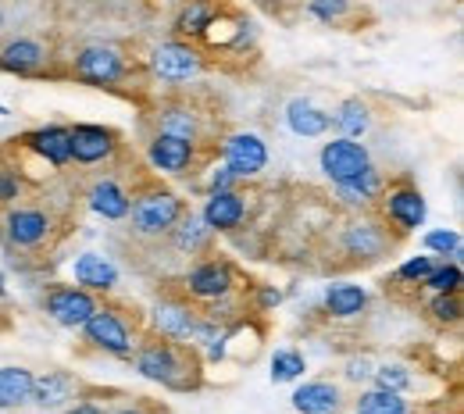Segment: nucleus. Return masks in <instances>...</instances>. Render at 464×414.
I'll return each mask as SVG.
<instances>
[{
  "mask_svg": "<svg viewBox=\"0 0 464 414\" xmlns=\"http://www.w3.org/2000/svg\"><path fill=\"white\" fill-rule=\"evenodd\" d=\"M307 14L322 25H347L353 18V0H307Z\"/></svg>",
  "mask_w": 464,
  "mask_h": 414,
  "instance_id": "obj_36",
  "label": "nucleus"
},
{
  "mask_svg": "<svg viewBox=\"0 0 464 414\" xmlns=\"http://www.w3.org/2000/svg\"><path fill=\"white\" fill-rule=\"evenodd\" d=\"M186 200L169 189L161 178H140L132 189V204H129V233L136 239L158 243L172 233V226L186 215Z\"/></svg>",
  "mask_w": 464,
  "mask_h": 414,
  "instance_id": "obj_3",
  "label": "nucleus"
},
{
  "mask_svg": "<svg viewBox=\"0 0 464 414\" xmlns=\"http://www.w3.org/2000/svg\"><path fill=\"white\" fill-rule=\"evenodd\" d=\"M40 303H44V314H47L54 325L79 332V329L86 325V318L97 311L101 296L82 290V286H75V283H54V286H47V294H44Z\"/></svg>",
  "mask_w": 464,
  "mask_h": 414,
  "instance_id": "obj_14",
  "label": "nucleus"
},
{
  "mask_svg": "<svg viewBox=\"0 0 464 414\" xmlns=\"http://www.w3.org/2000/svg\"><path fill=\"white\" fill-rule=\"evenodd\" d=\"M461 286H464L461 261H436V268L421 283V290H429V294H461Z\"/></svg>",
  "mask_w": 464,
  "mask_h": 414,
  "instance_id": "obj_34",
  "label": "nucleus"
},
{
  "mask_svg": "<svg viewBox=\"0 0 464 414\" xmlns=\"http://www.w3.org/2000/svg\"><path fill=\"white\" fill-rule=\"evenodd\" d=\"M246 215H250V200H246V193L239 186L208 193L204 207H200V218L215 236H236L246 226Z\"/></svg>",
  "mask_w": 464,
  "mask_h": 414,
  "instance_id": "obj_18",
  "label": "nucleus"
},
{
  "mask_svg": "<svg viewBox=\"0 0 464 414\" xmlns=\"http://www.w3.org/2000/svg\"><path fill=\"white\" fill-rule=\"evenodd\" d=\"M108 414H169L165 408H158V404H147V400H132V404H121L115 411Z\"/></svg>",
  "mask_w": 464,
  "mask_h": 414,
  "instance_id": "obj_43",
  "label": "nucleus"
},
{
  "mask_svg": "<svg viewBox=\"0 0 464 414\" xmlns=\"http://www.w3.org/2000/svg\"><path fill=\"white\" fill-rule=\"evenodd\" d=\"M165 239H169V246H172L175 254H182V257H204V254L215 250V239L218 236L204 226L200 211H189V207H186V215L175 222L172 233Z\"/></svg>",
  "mask_w": 464,
  "mask_h": 414,
  "instance_id": "obj_25",
  "label": "nucleus"
},
{
  "mask_svg": "<svg viewBox=\"0 0 464 414\" xmlns=\"http://www.w3.org/2000/svg\"><path fill=\"white\" fill-rule=\"evenodd\" d=\"M0 115H7V108H4V104H0Z\"/></svg>",
  "mask_w": 464,
  "mask_h": 414,
  "instance_id": "obj_47",
  "label": "nucleus"
},
{
  "mask_svg": "<svg viewBox=\"0 0 464 414\" xmlns=\"http://www.w3.org/2000/svg\"><path fill=\"white\" fill-rule=\"evenodd\" d=\"M79 397V379L72 375V371H44V375H36V382H33V408L44 414H54V411H64L72 400Z\"/></svg>",
  "mask_w": 464,
  "mask_h": 414,
  "instance_id": "obj_24",
  "label": "nucleus"
},
{
  "mask_svg": "<svg viewBox=\"0 0 464 414\" xmlns=\"http://www.w3.org/2000/svg\"><path fill=\"white\" fill-rule=\"evenodd\" d=\"M372 386H379V390H393V393H411L414 390V368L404 364V361H382V364H375V371H372Z\"/></svg>",
  "mask_w": 464,
  "mask_h": 414,
  "instance_id": "obj_32",
  "label": "nucleus"
},
{
  "mask_svg": "<svg viewBox=\"0 0 464 414\" xmlns=\"http://www.w3.org/2000/svg\"><path fill=\"white\" fill-rule=\"evenodd\" d=\"M58 236V215L44 204H11L0 211V239L11 250L40 254Z\"/></svg>",
  "mask_w": 464,
  "mask_h": 414,
  "instance_id": "obj_6",
  "label": "nucleus"
},
{
  "mask_svg": "<svg viewBox=\"0 0 464 414\" xmlns=\"http://www.w3.org/2000/svg\"><path fill=\"white\" fill-rule=\"evenodd\" d=\"M0 300H7V279H4V272H0Z\"/></svg>",
  "mask_w": 464,
  "mask_h": 414,
  "instance_id": "obj_45",
  "label": "nucleus"
},
{
  "mask_svg": "<svg viewBox=\"0 0 464 414\" xmlns=\"http://www.w3.org/2000/svg\"><path fill=\"white\" fill-rule=\"evenodd\" d=\"M279 303H283V290H276V286H254L250 296H246V307H254L257 314L276 311Z\"/></svg>",
  "mask_w": 464,
  "mask_h": 414,
  "instance_id": "obj_40",
  "label": "nucleus"
},
{
  "mask_svg": "<svg viewBox=\"0 0 464 414\" xmlns=\"http://www.w3.org/2000/svg\"><path fill=\"white\" fill-rule=\"evenodd\" d=\"M222 14H226V0H179V4H175V18H172L175 40L200 43Z\"/></svg>",
  "mask_w": 464,
  "mask_h": 414,
  "instance_id": "obj_20",
  "label": "nucleus"
},
{
  "mask_svg": "<svg viewBox=\"0 0 464 414\" xmlns=\"http://www.w3.org/2000/svg\"><path fill=\"white\" fill-rule=\"evenodd\" d=\"M397 246V236L390 233V226L368 211V215H350L347 222L329 233V261L333 268L350 272V268H372L382 257H390Z\"/></svg>",
  "mask_w": 464,
  "mask_h": 414,
  "instance_id": "obj_2",
  "label": "nucleus"
},
{
  "mask_svg": "<svg viewBox=\"0 0 464 414\" xmlns=\"http://www.w3.org/2000/svg\"><path fill=\"white\" fill-rule=\"evenodd\" d=\"M375 215L390 226L393 236L404 239L425 226L429 204H425V193L414 186V178L397 176V178H386V186H382V193L375 200Z\"/></svg>",
  "mask_w": 464,
  "mask_h": 414,
  "instance_id": "obj_7",
  "label": "nucleus"
},
{
  "mask_svg": "<svg viewBox=\"0 0 464 414\" xmlns=\"http://www.w3.org/2000/svg\"><path fill=\"white\" fill-rule=\"evenodd\" d=\"M72 136V165L79 168H101V165H115L118 154L125 150L121 132L101 121H75L68 125Z\"/></svg>",
  "mask_w": 464,
  "mask_h": 414,
  "instance_id": "obj_12",
  "label": "nucleus"
},
{
  "mask_svg": "<svg viewBox=\"0 0 464 414\" xmlns=\"http://www.w3.org/2000/svg\"><path fill=\"white\" fill-rule=\"evenodd\" d=\"M4 36H7V7L0 4V40H4Z\"/></svg>",
  "mask_w": 464,
  "mask_h": 414,
  "instance_id": "obj_44",
  "label": "nucleus"
},
{
  "mask_svg": "<svg viewBox=\"0 0 464 414\" xmlns=\"http://www.w3.org/2000/svg\"><path fill=\"white\" fill-rule=\"evenodd\" d=\"M82 200H86V207L97 218H104V222H125L129 218V204H132V189L118 176H97L86 186Z\"/></svg>",
  "mask_w": 464,
  "mask_h": 414,
  "instance_id": "obj_22",
  "label": "nucleus"
},
{
  "mask_svg": "<svg viewBox=\"0 0 464 414\" xmlns=\"http://www.w3.org/2000/svg\"><path fill=\"white\" fill-rule=\"evenodd\" d=\"M286 125L300 140H318V136H325L333 129V115L325 108H318L311 97H293L286 104Z\"/></svg>",
  "mask_w": 464,
  "mask_h": 414,
  "instance_id": "obj_27",
  "label": "nucleus"
},
{
  "mask_svg": "<svg viewBox=\"0 0 464 414\" xmlns=\"http://www.w3.org/2000/svg\"><path fill=\"white\" fill-rule=\"evenodd\" d=\"M353 414H414L411 400L404 393H393V390H379V386H368L357 393L353 400Z\"/></svg>",
  "mask_w": 464,
  "mask_h": 414,
  "instance_id": "obj_30",
  "label": "nucleus"
},
{
  "mask_svg": "<svg viewBox=\"0 0 464 414\" xmlns=\"http://www.w3.org/2000/svg\"><path fill=\"white\" fill-rule=\"evenodd\" d=\"M150 121H154V132H169V136L189 140L197 147H211V121L186 97L158 101L154 111H150Z\"/></svg>",
  "mask_w": 464,
  "mask_h": 414,
  "instance_id": "obj_13",
  "label": "nucleus"
},
{
  "mask_svg": "<svg viewBox=\"0 0 464 414\" xmlns=\"http://www.w3.org/2000/svg\"><path fill=\"white\" fill-rule=\"evenodd\" d=\"M14 143H18V150L40 158V161H44L47 168H54V172L72 165V136H68V125H61V121L29 129V132H22Z\"/></svg>",
  "mask_w": 464,
  "mask_h": 414,
  "instance_id": "obj_19",
  "label": "nucleus"
},
{
  "mask_svg": "<svg viewBox=\"0 0 464 414\" xmlns=\"http://www.w3.org/2000/svg\"><path fill=\"white\" fill-rule=\"evenodd\" d=\"M218 154H222V165L236 176V182H250V178H257L268 168V143H265V136L246 132V129L222 136Z\"/></svg>",
  "mask_w": 464,
  "mask_h": 414,
  "instance_id": "obj_16",
  "label": "nucleus"
},
{
  "mask_svg": "<svg viewBox=\"0 0 464 414\" xmlns=\"http://www.w3.org/2000/svg\"><path fill=\"white\" fill-rule=\"evenodd\" d=\"M208 154H211V147H197V143L169 136V132H150V136H147V165H150L158 176L189 178L193 172L204 168Z\"/></svg>",
  "mask_w": 464,
  "mask_h": 414,
  "instance_id": "obj_11",
  "label": "nucleus"
},
{
  "mask_svg": "<svg viewBox=\"0 0 464 414\" xmlns=\"http://www.w3.org/2000/svg\"><path fill=\"white\" fill-rule=\"evenodd\" d=\"M61 414H108V408L101 400H93V397H75Z\"/></svg>",
  "mask_w": 464,
  "mask_h": 414,
  "instance_id": "obj_42",
  "label": "nucleus"
},
{
  "mask_svg": "<svg viewBox=\"0 0 464 414\" xmlns=\"http://www.w3.org/2000/svg\"><path fill=\"white\" fill-rule=\"evenodd\" d=\"M329 115H333L336 136H347V140H364L368 129H372V108H368V101H361V97L340 101L336 111H329Z\"/></svg>",
  "mask_w": 464,
  "mask_h": 414,
  "instance_id": "obj_29",
  "label": "nucleus"
},
{
  "mask_svg": "<svg viewBox=\"0 0 464 414\" xmlns=\"http://www.w3.org/2000/svg\"><path fill=\"white\" fill-rule=\"evenodd\" d=\"M58 54L44 36H4L0 40V72L14 79H47L58 75Z\"/></svg>",
  "mask_w": 464,
  "mask_h": 414,
  "instance_id": "obj_10",
  "label": "nucleus"
},
{
  "mask_svg": "<svg viewBox=\"0 0 464 414\" xmlns=\"http://www.w3.org/2000/svg\"><path fill=\"white\" fill-rule=\"evenodd\" d=\"M425 314H429V322L440 325V329H458L464 314L461 294H432V300L425 303Z\"/></svg>",
  "mask_w": 464,
  "mask_h": 414,
  "instance_id": "obj_33",
  "label": "nucleus"
},
{
  "mask_svg": "<svg viewBox=\"0 0 464 414\" xmlns=\"http://www.w3.org/2000/svg\"><path fill=\"white\" fill-rule=\"evenodd\" d=\"M25 200V176L14 150H0V211Z\"/></svg>",
  "mask_w": 464,
  "mask_h": 414,
  "instance_id": "obj_31",
  "label": "nucleus"
},
{
  "mask_svg": "<svg viewBox=\"0 0 464 414\" xmlns=\"http://www.w3.org/2000/svg\"><path fill=\"white\" fill-rule=\"evenodd\" d=\"M432 268H436V257L432 254H418V257H407L404 265L393 272V279H386V283H393V286H418L421 290V283L429 279Z\"/></svg>",
  "mask_w": 464,
  "mask_h": 414,
  "instance_id": "obj_38",
  "label": "nucleus"
},
{
  "mask_svg": "<svg viewBox=\"0 0 464 414\" xmlns=\"http://www.w3.org/2000/svg\"><path fill=\"white\" fill-rule=\"evenodd\" d=\"M33 382H36V371L33 368H25V364H4L0 368V414L29 408Z\"/></svg>",
  "mask_w": 464,
  "mask_h": 414,
  "instance_id": "obj_28",
  "label": "nucleus"
},
{
  "mask_svg": "<svg viewBox=\"0 0 464 414\" xmlns=\"http://www.w3.org/2000/svg\"><path fill=\"white\" fill-rule=\"evenodd\" d=\"M182 296L193 300V303H211L218 296H229L239 290V268L236 261L222 257V254H204L200 261H193L182 275Z\"/></svg>",
  "mask_w": 464,
  "mask_h": 414,
  "instance_id": "obj_8",
  "label": "nucleus"
},
{
  "mask_svg": "<svg viewBox=\"0 0 464 414\" xmlns=\"http://www.w3.org/2000/svg\"><path fill=\"white\" fill-rule=\"evenodd\" d=\"M421 246H425V254H432V257H450V261H458L464 254V239L458 229H429L425 236H421Z\"/></svg>",
  "mask_w": 464,
  "mask_h": 414,
  "instance_id": "obj_35",
  "label": "nucleus"
},
{
  "mask_svg": "<svg viewBox=\"0 0 464 414\" xmlns=\"http://www.w3.org/2000/svg\"><path fill=\"white\" fill-rule=\"evenodd\" d=\"M290 404L296 414H343L347 397H343L340 382H333V379H311V382H300L293 390Z\"/></svg>",
  "mask_w": 464,
  "mask_h": 414,
  "instance_id": "obj_23",
  "label": "nucleus"
},
{
  "mask_svg": "<svg viewBox=\"0 0 464 414\" xmlns=\"http://www.w3.org/2000/svg\"><path fill=\"white\" fill-rule=\"evenodd\" d=\"M372 371H375V361L368 354H353L343 361V379L350 386H372Z\"/></svg>",
  "mask_w": 464,
  "mask_h": 414,
  "instance_id": "obj_39",
  "label": "nucleus"
},
{
  "mask_svg": "<svg viewBox=\"0 0 464 414\" xmlns=\"http://www.w3.org/2000/svg\"><path fill=\"white\" fill-rule=\"evenodd\" d=\"M132 371L147 382L165 386L169 393H193L204 386V361L200 351L186 347V343H172L165 336H143L140 347L132 351Z\"/></svg>",
  "mask_w": 464,
  "mask_h": 414,
  "instance_id": "obj_1",
  "label": "nucleus"
},
{
  "mask_svg": "<svg viewBox=\"0 0 464 414\" xmlns=\"http://www.w3.org/2000/svg\"><path fill=\"white\" fill-rule=\"evenodd\" d=\"M68 79L93 86V90H129L132 75H136V61L129 58L118 43H82L72 58H68Z\"/></svg>",
  "mask_w": 464,
  "mask_h": 414,
  "instance_id": "obj_4",
  "label": "nucleus"
},
{
  "mask_svg": "<svg viewBox=\"0 0 464 414\" xmlns=\"http://www.w3.org/2000/svg\"><path fill=\"white\" fill-rule=\"evenodd\" d=\"M72 279H75V286H82V290H90V294L108 296L118 290L121 272H118V265L108 254H101V250H82V254L72 257Z\"/></svg>",
  "mask_w": 464,
  "mask_h": 414,
  "instance_id": "obj_21",
  "label": "nucleus"
},
{
  "mask_svg": "<svg viewBox=\"0 0 464 414\" xmlns=\"http://www.w3.org/2000/svg\"><path fill=\"white\" fill-rule=\"evenodd\" d=\"M200 322V311L193 300H186L182 294L158 296V303L150 307V332L154 336H165L172 343H186L193 340V329Z\"/></svg>",
  "mask_w": 464,
  "mask_h": 414,
  "instance_id": "obj_17",
  "label": "nucleus"
},
{
  "mask_svg": "<svg viewBox=\"0 0 464 414\" xmlns=\"http://www.w3.org/2000/svg\"><path fill=\"white\" fill-rule=\"evenodd\" d=\"M372 296L364 286L357 283H329L325 294H322V314L333 318V322H353L368 311Z\"/></svg>",
  "mask_w": 464,
  "mask_h": 414,
  "instance_id": "obj_26",
  "label": "nucleus"
},
{
  "mask_svg": "<svg viewBox=\"0 0 464 414\" xmlns=\"http://www.w3.org/2000/svg\"><path fill=\"white\" fill-rule=\"evenodd\" d=\"M147 72L154 82H165V86H189L197 82L204 72H208V58L197 43L189 40H165L150 51L147 58Z\"/></svg>",
  "mask_w": 464,
  "mask_h": 414,
  "instance_id": "obj_9",
  "label": "nucleus"
},
{
  "mask_svg": "<svg viewBox=\"0 0 464 414\" xmlns=\"http://www.w3.org/2000/svg\"><path fill=\"white\" fill-rule=\"evenodd\" d=\"M304 371H307V361L300 351H293V347H283V351H276L272 354V382H296V379H304Z\"/></svg>",
  "mask_w": 464,
  "mask_h": 414,
  "instance_id": "obj_37",
  "label": "nucleus"
},
{
  "mask_svg": "<svg viewBox=\"0 0 464 414\" xmlns=\"http://www.w3.org/2000/svg\"><path fill=\"white\" fill-rule=\"evenodd\" d=\"M372 150L361 140H347V136H333L329 143H322L318 150V168L333 186L340 182H353L357 176H364L372 168Z\"/></svg>",
  "mask_w": 464,
  "mask_h": 414,
  "instance_id": "obj_15",
  "label": "nucleus"
},
{
  "mask_svg": "<svg viewBox=\"0 0 464 414\" xmlns=\"http://www.w3.org/2000/svg\"><path fill=\"white\" fill-rule=\"evenodd\" d=\"M232 186H239L236 176H232L226 165H215V168H208V178H204V193H215V189H232Z\"/></svg>",
  "mask_w": 464,
  "mask_h": 414,
  "instance_id": "obj_41",
  "label": "nucleus"
},
{
  "mask_svg": "<svg viewBox=\"0 0 464 414\" xmlns=\"http://www.w3.org/2000/svg\"><path fill=\"white\" fill-rule=\"evenodd\" d=\"M154 4H179V0H154Z\"/></svg>",
  "mask_w": 464,
  "mask_h": 414,
  "instance_id": "obj_46",
  "label": "nucleus"
},
{
  "mask_svg": "<svg viewBox=\"0 0 464 414\" xmlns=\"http://www.w3.org/2000/svg\"><path fill=\"white\" fill-rule=\"evenodd\" d=\"M79 332H82V343L90 351L115 357V361H129L132 351L140 347V340H143L140 329H136V318L121 303H108V300L97 303V311L86 318V325Z\"/></svg>",
  "mask_w": 464,
  "mask_h": 414,
  "instance_id": "obj_5",
  "label": "nucleus"
}]
</instances>
